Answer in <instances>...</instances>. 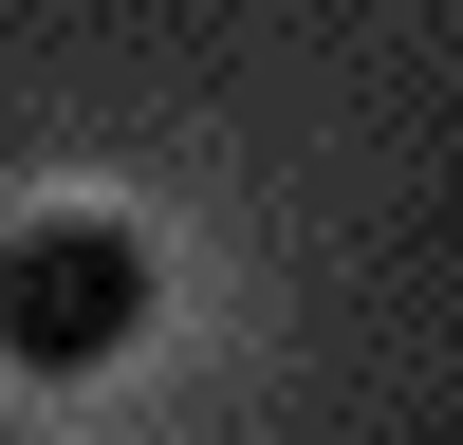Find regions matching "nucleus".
I'll list each match as a JSON object with an SVG mask.
<instances>
[{"mask_svg": "<svg viewBox=\"0 0 463 445\" xmlns=\"http://www.w3.org/2000/svg\"><path fill=\"white\" fill-rule=\"evenodd\" d=\"M130 334H148V241H130V222L56 204V222H19V241H0V371L74 390V371H111Z\"/></svg>", "mask_w": 463, "mask_h": 445, "instance_id": "nucleus-1", "label": "nucleus"}]
</instances>
